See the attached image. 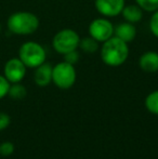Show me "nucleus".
<instances>
[{
    "mask_svg": "<svg viewBox=\"0 0 158 159\" xmlns=\"http://www.w3.org/2000/svg\"><path fill=\"white\" fill-rule=\"evenodd\" d=\"M129 55V48L127 42L117 37H111L106 41L101 50L103 62L110 66H119L126 62Z\"/></svg>",
    "mask_w": 158,
    "mask_h": 159,
    "instance_id": "obj_1",
    "label": "nucleus"
},
{
    "mask_svg": "<svg viewBox=\"0 0 158 159\" xmlns=\"http://www.w3.org/2000/svg\"><path fill=\"white\" fill-rule=\"evenodd\" d=\"M8 30L15 35H30L39 27V20L30 12H15L7 21Z\"/></svg>",
    "mask_w": 158,
    "mask_h": 159,
    "instance_id": "obj_2",
    "label": "nucleus"
},
{
    "mask_svg": "<svg viewBox=\"0 0 158 159\" xmlns=\"http://www.w3.org/2000/svg\"><path fill=\"white\" fill-rule=\"evenodd\" d=\"M19 59L26 67L36 68L46 62V51L35 41L24 42L19 50Z\"/></svg>",
    "mask_w": 158,
    "mask_h": 159,
    "instance_id": "obj_3",
    "label": "nucleus"
},
{
    "mask_svg": "<svg viewBox=\"0 0 158 159\" xmlns=\"http://www.w3.org/2000/svg\"><path fill=\"white\" fill-rule=\"evenodd\" d=\"M80 38L78 34L73 30H63L59 32L53 38V48L60 54H66L75 51L79 47Z\"/></svg>",
    "mask_w": 158,
    "mask_h": 159,
    "instance_id": "obj_4",
    "label": "nucleus"
},
{
    "mask_svg": "<svg viewBox=\"0 0 158 159\" xmlns=\"http://www.w3.org/2000/svg\"><path fill=\"white\" fill-rule=\"evenodd\" d=\"M52 81L60 89H70L76 81V70L74 65L62 62L52 69Z\"/></svg>",
    "mask_w": 158,
    "mask_h": 159,
    "instance_id": "obj_5",
    "label": "nucleus"
},
{
    "mask_svg": "<svg viewBox=\"0 0 158 159\" xmlns=\"http://www.w3.org/2000/svg\"><path fill=\"white\" fill-rule=\"evenodd\" d=\"M26 68L23 62L19 57H13L6 62L3 67V76L10 84H17L24 79L26 75Z\"/></svg>",
    "mask_w": 158,
    "mask_h": 159,
    "instance_id": "obj_6",
    "label": "nucleus"
},
{
    "mask_svg": "<svg viewBox=\"0 0 158 159\" xmlns=\"http://www.w3.org/2000/svg\"><path fill=\"white\" fill-rule=\"evenodd\" d=\"M90 36L97 41H106L114 34L112 23L105 19H97L89 26Z\"/></svg>",
    "mask_w": 158,
    "mask_h": 159,
    "instance_id": "obj_7",
    "label": "nucleus"
},
{
    "mask_svg": "<svg viewBox=\"0 0 158 159\" xmlns=\"http://www.w3.org/2000/svg\"><path fill=\"white\" fill-rule=\"evenodd\" d=\"M124 0H95V8L105 16H115L121 13Z\"/></svg>",
    "mask_w": 158,
    "mask_h": 159,
    "instance_id": "obj_8",
    "label": "nucleus"
},
{
    "mask_svg": "<svg viewBox=\"0 0 158 159\" xmlns=\"http://www.w3.org/2000/svg\"><path fill=\"white\" fill-rule=\"evenodd\" d=\"M52 69L53 67L49 63H42L36 67V70L34 74L35 84L39 87H46L52 81Z\"/></svg>",
    "mask_w": 158,
    "mask_h": 159,
    "instance_id": "obj_9",
    "label": "nucleus"
},
{
    "mask_svg": "<svg viewBox=\"0 0 158 159\" xmlns=\"http://www.w3.org/2000/svg\"><path fill=\"white\" fill-rule=\"evenodd\" d=\"M139 65L146 73H155L158 70V53L154 51L145 52L140 57Z\"/></svg>",
    "mask_w": 158,
    "mask_h": 159,
    "instance_id": "obj_10",
    "label": "nucleus"
},
{
    "mask_svg": "<svg viewBox=\"0 0 158 159\" xmlns=\"http://www.w3.org/2000/svg\"><path fill=\"white\" fill-rule=\"evenodd\" d=\"M115 33V37L121 39L122 41L124 42H130L132 41L135 38V35H137V30H135V27L132 25L131 23H121L119 24L116 27V30H114Z\"/></svg>",
    "mask_w": 158,
    "mask_h": 159,
    "instance_id": "obj_11",
    "label": "nucleus"
},
{
    "mask_svg": "<svg viewBox=\"0 0 158 159\" xmlns=\"http://www.w3.org/2000/svg\"><path fill=\"white\" fill-rule=\"evenodd\" d=\"M121 13L129 23H137L142 19V9L134 4L124 7Z\"/></svg>",
    "mask_w": 158,
    "mask_h": 159,
    "instance_id": "obj_12",
    "label": "nucleus"
},
{
    "mask_svg": "<svg viewBox=\"0 0 158 159\" xmlns=\"http://www.w3.org/2000/svg\"><path fill=\"white\" fill-rule=\"evenodd\" d=\"M26 94H27V90H26V88L23 84H21L20 82L11 84L8 93V95L11 98H13V100H22V98H25Z\"/></svg>",
    "mask_w": 158,
    "mask_h": 159,
    "instance_id": "obj_13",
    "label": "nucleus"
},
{
    "mask_svg": "<svg viewBox=\"0 0 158 159\" xmlns=\"http://www.w3.org/2000/svg\"><path fill=\"white\" fill-rule=\"evenodd\" d=\"M79 47L87 53H94L99 49L97 41L95 39H93L92 37H87L80 40Z\"/></svg>",
    "mask_w": 158,
    "mask_h": 159,
    "instance_id": "obj_14",
    "label": "nucleus"
},
{
    "mask_svg": "<svg viewBox=\"0 0 158 159\" xmlns=\"http://www.w3.org/2000/svg\"><path fill=\"white\" fill-rule=\"evenodd\" d=\"M145 106L150 113L158 115V90L147 95L145 100Z\"/></svg>",
    "mask_w": 158,
    "mask_h": 159,
    "instance_id": "obj_15",
    "label": "nucleus"
},
{
    "mask_svg": "<svg viewBox=\"0 0 158 159\" xmlns=\"http://www.w3.org/2000/svg\"><path fill=\"white\" fill-rule=\"evenodd\" d=\"M138 6L147 12H154L158 10V0H135Z\"/></svg>",
    "mask_w": 158,
    "mask_h": 159,
    "instance_id": "obj_16",
    "label": "nucleus"
},
{
    "mask_svg": "<svg viewBox=\"0 0 158 159\" xmlns=\"http://www.w3.org/2000/svg\"><path fill=\"white\" fill-rule=\"evenodd\" d=\"M15 146L12 142L10 141H6V142H2L0 144V155L3 156V157H9L14 153Z\"/></svg>",
    "mask_w": 158,
    "mask_h": 159,
    "instance_id": "obj_17",
    "label": "nucleus"
},
{
    "mask_svg": "<svg viewBox=\"0 0 158 159\" xmlns=\"http://www.w3.org/2000/svg\"><path fill=\"white\" fill-rule=\"evenodd\" d=\"M10 86L11 84L9 82V80L3 75H0V100L8 95Z\"/></svg>",
    "mask_w": 158,
    "mask_h": 159,
    "instance_id": "obj_18",
    "label": "nucleus"
},
{
    "mask_svg": "<svg viewBox=\"0 0 158 159\" xmlns=\"http://www.w3.org/2000/svg\"><path fill=\"white\" fill-rule=\"evenodd\" d=\"M11 124V117L4 111H0V131H3Z\"/></svg>",
    "mask_w": 158,
    "mask_h": 159,
    "instance_id": "obj_19",
    "label": "nucleus"
},
{
    "mask_svg": "<svg viewBox=\"0 0 158 159\" xmlns=\"http://www.w3.org/2000/svg\"><path fill=\"white\" fill-rule=\"evenodd\" d=\"M64 60H65V62H67V63H70L72 65L76 64L79 60L78 52L75 50V51H72V52L66 53V54H64Z\"/></svg>",
    "mask_w": 158,
    "mask_h": 159,
    "instance_id": "obj_20",
    "label": "nucleus"
},
{
    "mask_svg": "<svg viewBox=\"0 0 158 159\" xmlns=\"http://www.w3.org/2000/svg\"><path fill=\"white\" fill-rule=\"evenodd\" d=\"M150 26H151V30L154 34V36H156L158 38V10L154 13V15L151 19Z\"/></svg>",
    "mask_w": 158,
    "mask_h": 159,
    "instance_id": "obj_21",
    "label": "nucleus"
},
{
    "mask_svg": "<svg viewBox=\"0 0 158 159\" xmlns=\"http://www.w3.org/2000/svg\"><path fill=\"white\" fill-rule=\"evenodd\" d=\"M0 33H1V24H0Z\"/></svg>",
    "mask_w": 158,
    "mask_h": 159,
    "instance_id": "obj_22",
    "label": "nucleus"
}]
</instances>
